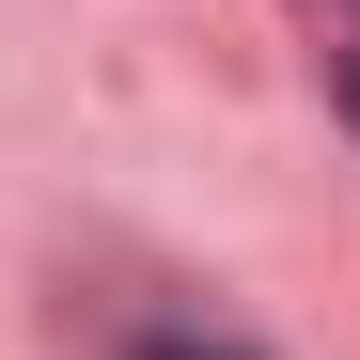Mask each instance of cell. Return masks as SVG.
<instances>
[{
	"label": "cell",
	"instance_id": "obj_1",
	"mask_svg": "<svg viewBox=\"0 0 360 360\" xmlns=\"http://www.w3.org/2000/svg\"><path fill=\"white\" fill-rule=\"evenodd\" d=\"M141 360H235V345H188V329H157V345H141Z\"/></svg>",
	"mask_w": 360,
	"mask_h": 360
},
{
	"label": "cell",
	"instance_id": "obj_2",
	"mask_svg": "<svg viewBox=\"0 0 360 360\" xmlns=\"http://www.w3.org/2000/svg\"><path fill=\"white\" fill-rule=\"evenodd\" d=\"M345 110H360V47H345Z\"/></svg>",
	"mask_w": 360,
	"mask_h": 360
}]
</instances>
